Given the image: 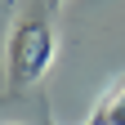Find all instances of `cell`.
Returning a JSON list of instances; mask_svg holds the SVG:
<instances>
[{
  "label": "cell",
  "instance_id": "cell-3",
  "mask_svg": "<svg viewBox=\"0 0 125 125\" xmlns=\"http://www.w3.org/2000/svg\"><path fill=\"white\" fill-rule=\"evenodd\" d=\"M54 5H62V0H54Z\"/></svg>",
  "mask_w": 125,
  "mask_h": 125
},
{
  "label": "cell",
  "instance_id": "cell-1",
  "mask_svg": "<svg viewBox=\"0 0 125 125\" xmlns=\"http://www.w3.org/2000/svg\"><path fill=\"white\" fill-rule=\"evenodd\" d=\"M54 49H58V36L45 18H22L9 36V81L13 85H36L54 62Z\"/></svg>",
  "mask_w": 125,
  "mask_h": 125
},
{
  "label": "cell",
  "instance_id": "cell-2",
  "mask_svg": "<svg viewBox=\"0 0 125 125\" xmlns=\"http://www.w3.org/2000/svg\"><path fill=\"white\" fill-rule=\"evenodd\" d=\"M89 125H125V85L112 89V98L98 107V116H94Z\"/></svg>",
  "mask_w": 125,
  "mask_h": 125
},
{
  "label": "cell",
  "instance_id": "cell-4",
  "mask_svg": "<svg viewBox=\"0 0 125 125\" xmlns=\"http://www.w3.org/2000/svg\"><path fill=\"white\" fill-rule=\"evenodd\" d=\"M9 125H13V121H9Z\"/></svg>",
  "mask_w": 125,
  "mask_h": 125
}]
</instances>
